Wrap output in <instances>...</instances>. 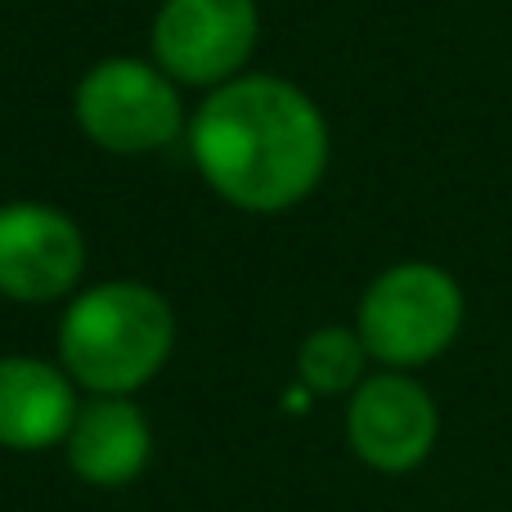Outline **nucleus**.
<instances>
[{"label":"nucleus","instance_id":"6","mask_svg":"<svg viewBox=\"0 0 512 512\" xmlns=\"http://www.w3.org/2000/svg\"><path fill=\"white\" fill-rule=\"evenodd\" d=\"M441 436V414H436L432 391L409 373H373L351 391L346 405V441L355 459L373 472H414L427 463Z\"/></svg>","mask_w":512,"mask_h":512},{"label":"nucleus","instance_id":"4","mask_svg":"<svg viewBox=\"0 0 512 512\" xmlns=\"http://www.w3.org/2000/svg\"><path fill=\"white\" fill-rule=\"evenodd\" d=\"M77 122L108 153H158L180 131L176 81L140 59H104L77 86Z\"/></svg>","mask_w":512,"mask_h":512},{"label":"nucleus","instance_id":"7","mask_svg":"<svg viewBox=\"0 0 512 512\" xmlns=\"http://www.w3.org/2000/svg\"><path fill=\"white\" fill-rule=\"evenodd\" d=\"M81 270H86V239L59 207H0V297L59 301L77 288Z\"/></svg>","mask_w":512,"mask_h":512},{"label":"nucleus","instance_id":"3","mask_svg":"<svg viewBox=\"0 0 512 512\" xmlns=\"http://www.w3.org/2000/svg\"><path fill=\"white\" fill-rule=\"evenodd\" d=\"M463 328V292L454 274L427 261H405L382 270L364 288L355 333L369 360L405 373L432 364L454 346Z\"/></svg>","mask_w":512,"mask_h":512},{"label":"nucleus","instance_id":"1","mask_svg":"<svg viewBox=\"0 0 512 512\" xmlns=\"http://www.w3.org/2000/svg\"><path fill=\"white\" fill-rule=\"evenodd\" d=\"M189 144L203 180L243 212H288L328 167L324 113L279 77H234L212 90Z\"/></svg>","mask_w":512,"mask_h":512},{"label":"nucleus","instance_id":"10","mask_svg":"<svg viewBox=\"0 0 512 512\" xmlns=\"http://www.w3.org/2000/svg\"><path fill=\"white\" fill-rule=\"evenodd\" d=\"M364 364H369V351H364L360 333L342 324H328V328H315L301 342L297 378L315 396H351L364 382Z\"/></svg>","mask_w":512,"mask_h":512},{"label":"nucleus","instance_id":"5","mask_svg":"<svg viewBox=\"0 0 512 512\" xmlns=\"http://www.w3.org/2000/svg\"><path fill=\"white\" fill-rule=\"evenodd\" d=\"M256 32V0H162L153 18V54L171 81L225 86L252 59Z\"/></svg>","mask_w":512,"mask_h":512},{"label":"nucleus","instance_id":"2","mask_svg":"<svg viewBox=\"0 0 512 512\" xmlns=\"http://www.w3.org/2000/svg\"><path fill=\"white\" fill-rule=\"evenodd\" d=\"M176 310L149 283H99L81 292L59 324V360L95 396H131L167 364Z\"/></svg>","mask_w":512,"mask_h":512},{"label":"nucleus","instance_id":"8","mask_svg":"<svg viewBox=\"0 0 512 512\" xmlns=\"http://www.w3.org/2000/svg\"><path fill=\"white\" fill-rule=\"evenodd\" d=\"M68 468L86 486H131L153 459V427L131 396H95L68 427Z\"/></svg>","mask_w":512,"mask_h":512},{"label":"nucleus","instance_id":"9","mask_svg":"<svg viewBox=\"0 0 512 512\" xmlns=\"http://www.w3.org/2000/svg\"><path fill=\"white\" fill-rule=\"evenodd\" d=\"M77 418L72 378L59 364L32 355H0V445L5 450H50L68 441Z\"/></svg>","mask_w":512,"mask_h":512}]
</instances>
